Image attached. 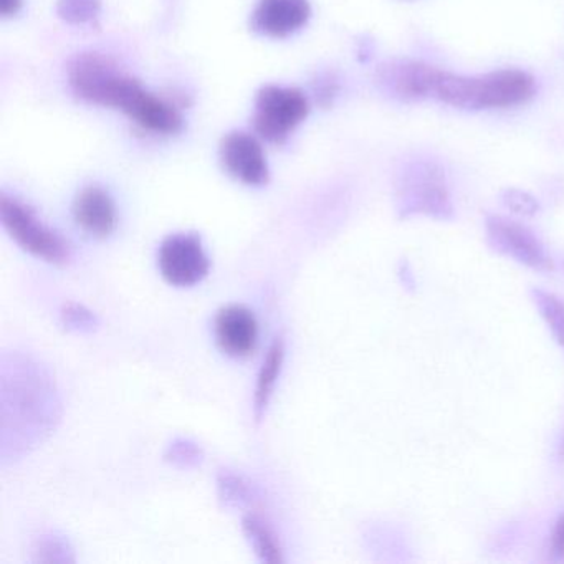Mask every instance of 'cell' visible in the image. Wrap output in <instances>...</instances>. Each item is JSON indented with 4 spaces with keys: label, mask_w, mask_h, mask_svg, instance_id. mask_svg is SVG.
Instances as JSON below:
<instances>
[{
    "label": "cell",
    "mask_w": 564,
    "mask_h": 564,
    "mask_svg": "<svg viewBox=\"0 0 564 564\" xmlns=\"http://www.w3.org/2000/svg\"><path fill=\"white\" fill-rule=\"evenodd\" d=\"M378 80L389 95L399 100L435 98L462 110L514 107L530 100L534 94V80L524 72L500 70L464 77L412 61L382 65Z\"/></svg>",
    "instance_id": "6da1fadb"
},
{
    "label": "cell",
    "mask_w": 564,
    "mask_h": 564,
    "mask_svg": "<svg viewBox=\"0 0 564 564\" xmlns=\"http://www.w3.org/2000/svg\"><path fill=\"white\" fill-rule=\"evenodd\" d=\"M68 77L82 100L117 108L144 130L173 134L183 128V117L173 104L148 94L133 78L118 74L100 55H80L72 64Z\"/></svg>",
    "instance_id": "7a4b0ae2"
},
{
    "label": "cell",
    "mask_w": 564,
    "mask_h": 564,
    "mask_svg": "<svg viewBox=\"0 0 564 564\" xmlns=\"http://www.w3.org/2000/svg\"><path fill=\"white\" fill-rule=\"evenodd\" d=\"M0 220L25 252L54 265L70 262L72 250L67 240L45 226L31 207L6 193L0 196Z\"/></svg>",
    "instance_id": "3957f363"
},
{
    "label": "cell",
    "mask_w": 564,
    "mask_h": 564,
    "mask_svg": "<svg viewBox=\"0 0 564 564\" xmlns=\"http://www.w3.org/2000/svg\"><path fill=\"white\" fill-rule=\"evenodd\" d=\"M399 210L404 217L424 214L435 219H451L454 207L438 166L424 161L404 171L399 183Z\"/></svg>",
    "instance_id": "277c9868"
},
{
    "label": "cell",
    "mask_w": 564,
    "mask_h": 564,
    "mask_svg": "<svg viewBox=\"0 0 564 564\" xmlns=\"http://www.w3.org/2000/svg\"><path fill=\"white\" fill-rule=\"evenodd\" d=\"M308 110V100L303 91L269 85L257 95L253 127L263 140L282 144L305 120Z\"/></svg>",
    "instance_id": "5b68a950"
},
{
    "label": "cell",
    "mask_w": 564,
    "mask_h": 564,
    "mask_svg": "<svg viewBox=\"0 0 564 564\" xmlns=\"http://www.w3.org/2000/svg\"><path fill=\"white\" fill-rule=\"evenodd\" d=\"M158 267L170 285L189 289L209 275L210 260L197 234H174L161 243Z\"/></svg>",
    "instance_id": "8992f818"
},
{
    "label": "cell",
    "mask_w": 564,
    "mask_h": 564,
    "mask_svg": "<svg viewBox=\"0 0 564 564\" xmlns=\"http://www.w3.org/2000/svg\"><path fill=\"white\" fill-rule=\"evenodd\" d=\"M485 227L488 246L495 252L511 257L530 269L553 270V262L547 257L543 243L523 224L500 216H488Z\"/></svg>",
    "instance_id": "52a82bcc"
},
{
    "label": "cell",
    "mask_w": 564,
    "mask_h": 564,
    "mask_svg": "<svg viewBox=\"0 0 564 564\" xmlns=\"http://www.w3.org/2000/svg\"><path fill=\"white\" fill-rule=\"evenodd\" d=\"M220 163L224 170L247 186H263L269 183V164L262 147L252 134L243 131L224 137L220 143Z\"/></svg>",
    "instance_id": "ba28073f"
},
{
    "label": "cell",
    "mask_w": 564,
    "mask_h": 564,
    "mask_svg": "<svg viewBox=\"0 0 564 564\" xmlns=\"http://www.w3.org/2000/svg\"><path fill=\"white\" fill-rule=\"evenodd\" d=\"M216 341L230 358H249L259 343V323L243 305H229L220 310L214 323Z\"/></svg>",
    "instance_id": "9c48e42d"
},
{
    "label": "cell",
    "mask_w": 564,
    "mask_h": 564,
    "mask_svg": "<svg viewBox=\"0 0 564 564\" xmlns=\"http://www.w3.org/2000/svg\"><path fill=\"white\" fill-rule=\"evenodd\" d=\"M310 15L308 0H260L250 25L257 34L283 39L300 31Z\"/></svg>",
    "instance_id": "30bf717a"
},
{
    "label": "cell",
    "mask_w": 564,
    "mask_h": 564,
    "mask_svg": "<svg viewBox=\"0 0 564 564\" xmlns=\"http://www.w3.org/2000/svg\"><path fill=\"white\" fill-rule=\"evenodd\" d=\"M74 217L78 227L90 236L105 239L117 227V207L107 191L98 186L85 187L74 203Z\"/></svg>",
    "instance_id": "8fae6325"
},
{
    "label": "cell",
    "mask_w": 564,
    "mask_h": 564,
    "mask_svg": "<svg viewBox=\"0 0 564 564\" xmlns=\"http://www.w3.org/2000/svg\"><path fill=\"white\" fill-rule=\"evenodd\" d=\"M283 361H285V341H283L282 336H279L267 351L262 368L259 371V378H257L256 395H253V411H256L257 421H262L267 408L272 401L276 381H279L280 372H282Z\"/></svg>",
    "instance_id": "7c38bea8"
},
{
    "label": "cell",
    "mask_w": 564,
    "mask_h": 564,
    "mask_svg": "<svg viewBox=\"0 0 564 564\" xmlns=\"http://www.w3.org/2000/svg\"><path fill=\"white\" fill-rule=\"evenodd\" d=\"M242 528L260 561L270 564L283 563L282 547H280L273 531L267 527V523H263V520L256 514H247L243 517Z\"/></svg>",
    "instance_id": "4fadbf2b"
},
{
    "label": "cell",
    "mask_w": 564,
    "mask_h": 564,
    "mask_svg": "<svg viewBox=\"0 0 564 564\" xmlns=\"http://www.w3.org/2000/svg\"><path fill=\"white\" fill-rule=\"evenodd\" d=\"M534 305L540 310L546 325L550 326L556 341L564 348V302L554 296L553 293L534 289L531 292Z\"/></svg>",
    "instance_id": "5bb4252c"
},
{
    "label": "cell",
    "mask_w": 564,
    "mask_h": 564,
    "mask_svg": "<svg viewBox=\"0 0 564 564\" xmlns=\"http://www.w3.org/2000/svg\"><path fill=\"white\" fill-rule=\"evenodd\" d=\"M62 323L70 332L91 333L98 328V318L87 306L68 303L62 308Z\"/></svg>",
    "instance_id": "9a60e30c"
},
{
    "label": "cell",
    "mask_w": 564,
    "mask_h": 564,
    "mask_svg": "<svg viewBox=\"0 0 564 564\" xmlns=\"http://www.w3.org/2000/svg\"><path fill=\"white\" fill-rule=\"evenodd\" d=\"M219 494L227 505H236V507L249 503L252 500V491H250L249 485L237 475L230 474V471H223L219 475Z\"/></svg>",
    "instance_id": "2e32d148"
},
{
    "label": "cell",
    "mask_w": 564,
    "mask_h": 564,
    "mask_svg": "<svg viewBox=\"0 0 564 564\" xmlns=\"http://www.w3.org/2000/svg\"><path fill=\"white\" fill-rule=\"evenodd\" d=\"M100 11V0H61L58 2V14L65 21L74 24H84L97 18Z\"/></svg>",
    "instance_id": "e0dca14e"
},
{
    "label": "cell",
    "mask_w": 564,
    "mask_h": 564,
    "mask_svg": "<svg viewBox=\"0 0 564 564\" xmlns=\"http://www.w3.org/2000/svg\"><path fill=\"white\" fill-rule=\"evenodd\" d=\"M203 458L204 454L199 445L186 441V438L173 442L166 452V460L183 468L196 467L203 462Z\"/></svg>",
    "instance_id": "ac0fdd59"
},
{
    "label": "cell",
    "mask_w": 564,
    "mask_h": 564,
    "mask_svg": "<svg viewBox=\"0 0 564 564\" xmlns=\"http://www.w3.org/2000/svg\"><path fill=\"white\" fill-rule=\"evenodd\" d=\"M505 204L514 213L523 214V216H533L538 210V203L530 194L521 193V191L510 189L503 194Z\"/></svg>",
    "instance_id": "d6986e66"
},
{
    "label": "cell",
    "mask_w": 564,
    "mask_h": 564,
    "mask_svg": "<svg viewBox=\"0 0 564 564\" xmlns=\"http://www.w3.org/2000/svg\"><path fill=\"white\" fill-rule=\"evenodd\" d=\"M551 540V556L557 561H564V514H561Z\"/></svg>",
    "instance_id": "ffe728a7"
},
{
    "label": "cell",
    "mask_w": 564,
    "mask_h": 564,
    "mask_svg": "<svg viewBox=\"0 0 564 564\" xmlns=\"http://www.w3.org/2000/svg\"><path fill=\"white\" fill-rule=\"evenodd\" d=\"M22 8V0H0V14L4 18L18 14Z\"/></svg>",
    "instance_id": "44dd1931"
}]
</instances>
